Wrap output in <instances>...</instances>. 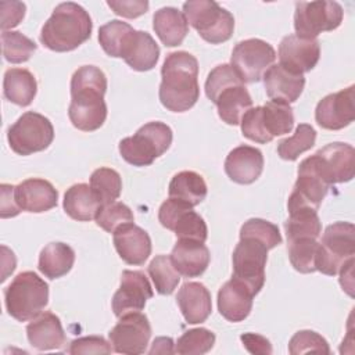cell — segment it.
I'll return each mask as SVG.
<instances>
[{
  "mask_svg": "<svg viewBox=\"0 0 355 355\" xmlns=\"http://www.w3.org/2000/svg\"><path fill=\"white\" fill-rule=\"evenodd\" d=\"M305 159L330 186L349 182L355 173V150L347 143H329Z\"/></svg>",
  "mask_w": 355,
  "mask_h": 355,
  "instance_id": "cell-12",
  "label": "cell"
},
{
  "mask_svg": "<svg viewBox=\"0 0 355 355\" xmlns=\"http://www.w3.org/2000/svg\"><path fill=\"white\" fill-rule=\"evenodd\" d=\"M215 334L205 329L197 327L184 331L175 344V352L180 355H202L212 349Z\"/></svg>",
  "mask_w": 355,
  "mask_h": 355,
  "instance_id": "cell-42",
  "label": "cell"
},
{
  "mask_svg": "<svg viewBox=\"0 0 355 355\" xmlns=\"http://www.w3.org/2000/svg\"><path fill=\"white\" fill-rule=\"evenodd\" d=\"M241 83L244 82L240 79L232 65L220 64L208 73V78L205 80V94L212 103H215V100L223 90Z\"/></svg>",
  "mask_w": 355,
  "mask_h": 355,
  "instance_id": "cell-44",
  "label": "cell"
},
{
  "mask_svg": "<svg viewBox=\"0 0 355 355\" xmlns=\"http://www.w3.org/2000/svg\"><path fill=\"white\" fill-rule=\"evenodd\" d=\"M96 223L107 233H114L118 227L133 223V212L132 209L119 201H114L105 205H101L96 215Z\"/></svg>",
  "mask_w": 355,
  "mask_h": 355,
  "instance_id": "cell-43",
  "label": "cell"
},
{
  "mask_svg": "<svg viewBox=\"0 0 355 355\" xmlns=\"http://www.w3.org/2000/svg\"><path fill=\"white\" fill-rule=\"evenodd\" d=\"M159 101L172 112L189 111L200 97L198 61L187 51H173L161 68Z\"/></svg>",
  "mask_w": 355,
  "mask_h": 355,
  "instance_id": "cell-2",
  "label": "cell"
},
{
  "mask_svg": "<svg viewBox=\"0 0 355 355\" xmlns=\"http://www.w3.org/2000/svg\"><path fill=\"white\" fill-rule=\"evenodd\" d=\"M275 60L276 51L272 44L262 39H245L234 46L230 65L244 83H254L261 80Z\"/></svg>",
  "mask_w": 355,
  "mask_h": 355,
  "instance_id": "cell-13",
  "label": "cell"
},
{
  "mask_svg": "<svg viewBox=\"0 0 355 355\" xmlns=\"http://www.w3.org/2000/svg\"><path fill=\"white\" fill-rule=\"evenodd\" d=\"M287 241L297 239H318L322 233V223L318 211L300 209L290 212L288 219L284 222Z\"/></svg>",
  "mask_w": 355,
  "mask_h": 355,
  "instance_id": "cell-36",
  "label": "cell"
},
{
  "mask_svg": "<svg viewBox=\"0 0 355 355\" xmlns=\"http://www.w3.org/2000/svg\"><path fill=\"white\" fill-rule=\"evenodd\" d=\"M89 12L73 1L58 4L40 32V42L47 49L65 53L78 49L92 35Z\"/></svg>",
  "mask_w": 355,
  "mask_h": 355,
  "instance_id": "cell-3",
  "label": "cell"
},
{
  "mask_svg": "<svg viewBox=\"0 0 355 355\" xmlns=\"http://www.w3.org/2000/svg\"><path fill=\"white\" fill-rule=\"evenodd\" d=\"M355 255V226L351 222L329 225L318 247L316 270L327 276L338 273L341 266Z\"/></svg>",
  "mask_w": 355,
  "mask_h": 355,
  "instance_id": "cell-8",
  "label": "cell"
},
{
  "mask_svg": "<svg viewBox=\"0 0 355 355\" xmlns=\"http://www.w3.org/2000/svg\"><path fill=\"white\" fill-rule=\"evenodd\" d=\"M288 352L291 355L318 352V354H330L329 343L313 330H300L297 331L290 343Z\"/></svg>",
  "mask_w": 355,
  "mask_h": 355,
  "instance_id": "cell-46",
  "label": "cell"
},
{
  "mask_svg": "<svg viewBox=\"0 0 355 355\" xmlns=\"http://www.w3.org/2000/svg\"><path fill=\"white\" fill-rule=\"evenodd\" d=\"M218 108L219 118L227 125H240L244 114L252 108V98L244 86L236 85L223 90L214 103Z\"/></svg>",
  "mask_w": 355,
  "mask_h": 355,
  "instance_id": "cell-30",
  "label": "cell"
},
{
  "mask_svg": "<svg viewBox=\"0 0 355 355\" xmlns=\"http://www.w3.org/2000/svg\"><path fill=\"white\" fill-rule=\"evenodd\" d=\"M243 345L250 354H272V345L268 338L257 333H244L240 336Z\"/></svg>",
  "mask_w": 355,
  "mask_h": 355,
  "instance_id": "cell-51",
  "label": "cell"
},
{
  "mask_svg": "<svg viewBox=\"0 0 355 355\" xmlns=\"http://www.w3.org/2000/svg\"><path fill=\"white\" fill-rule=\"evenodd\" d=\"M108 337L115 352L139 355L146 352L151 337V324L146 315L132 312L121 316V320L111 329Z\"/></svg>",
  "mask_w": 355,
  "mask_h": 355,
  "instance_id": "cell-15",
  "label": "cell"
},
{
  "mask_svg": "<svg viewBox=\"0 0 355 355\" xmlns=\"http://www.w3.org/2000/svg\"><path fill=\"white\" fill-rule=\"evenodd\" d=\"M75 262V251L65 243H49L39 254V270L49 279H58L67 275Z\"/></svg>",
  "mask_w": 355,
  "mask_h": 355,
  "instance_id": "cell-32",
  "label": "cell"
},
{
  "mask_svg": "<svg viewBox=\"0 0 355 355\" xmlns=\"http://www.w3.org/2000/svg\"><path fill=\"white\" fill-rule=\"evenodd\" d=\"M241 133L251 141L265 144L276 136L290 133L294 126L293 108L280 101H268L265 105L250 108L240 122Z\"/></svg>",
  "mask_w": 355,
  "mask_h": 355,
  "instance_id": "cell-5",
  "label": "cell"
},
{
  "mask_svg": "<svg viewBox=\"0 0 355 355\" xmlns=\"http://www.w3.org/2000/svg\"><path fill=\"white\" fill-rule=\"evenodd\" d=\"M331 186L304 159L298 166V178L287 201L288 212L300 209L318 211Z\"/></svg>",
  "mask_w": 355,
  "mask_h": 355,
  "instance_id": "cell-16",
  "label": "cell"
},
{
  "mask_svg": "<svg viewBox=\"0 0 355 355\" xmlns=\"http://www.w3.org/2000/svg\"><path fill=\"white\" fill-rule=\"evenodd\" d=\"M49 302V284L35 272L18 273L4 290V304L8 315L18 322L36 318Z\"/></svg>",
  "mask_w": 355,
  "mask_h": 355,
  "instance_id": "cell-4",
  "label": "cell"
},
{
  "mask_svg": "<svg viewBox=\"0 0 355 355\" xmlns=\"http://www.w3.org/2000/svg\"><path fill=\"white\" fill-rule=\"evenodd\" d=\"M240 236H252L261 241H263L269 250L277 247L282 243V234L279 227L265 219L251 218L243 223L240 229Z\"/></svg>",
  "mask_w": 355,
  "mask_h": 355,
  "instance_id": "cell-45",
  "label": "cell"
},
{
  "mask_svg": "<svg viewBox=\"0 0 355 355\" xmlns=\"http://www.w3.org/2000/svg\"><path fill=\"white\" fill-rule=\"evenodd\" d=\"M254 297L247 286L232 277L218 291V311L229 322H241L250 315Z\"/></svg>",
  "mask_w": 355,
  "mask_h": 355,
  "instance_id": "cell-25",
  "label": "cell"
},
{
  "mask_svg": "<svg viewBox=\"0 0 355 355\" xmlns=\"http://www.w3.org/2000/svg\"><path fill=\"white\" fill-rule=\"evenodd\" d=\"M37 92V82L35 75L25 68H10L4 73L3 93L4 97L19 105H29Z\"/></svg>",
  "mask_w": 355,
  "mask_h": 355,
  "instance_id": "cell-31",
  "label": "cell"
},
{
  "mask_svg": "<svg viewBox=\"0 0 355 355\" xmlns=\"http://www.w3.org/2000/svg\"><path fill=\"white\" fill-rule=\"evenodd\" d=\"M153 29L162 44L175 47L183 43L189 33V24L184 14L178 8L162 7L153 17Z\"/></svg>",
  "mask_w": 355,
  "mask_h": 355,
  "instance_id": "cell-28",
  "label": "cell"
},
{
  "mask_svg": "<svg viewBox=\"0 0 355 355\" xmlns=\"http://www.w3.org/2000/svg\"><path fill=\"white\" fill-rule=\"evenodd\" d=\"M1 201H0V216L3 219L17 216L22 209L17 204L15 200V186L12 184H1Z\"/></svg>",
  "mask_w": 355,
  "mask_h": 355,
  "instance_id": "cell-50",
  "label": "cell"
},
{
  "mask_svg": "<svg viewBox=\"0 0 355 355\" xmlns=\"http://www.w3.org/2000/svg\"><path fill=\"white\" fill-rule=\"evenodd\" d=\"M159 58V47L153 36L144 31H136L125 55V62L135 71H150Z\"/></svg>",
  "mask_w": 355,
  "mask_h": 355,
  "instance_id": "cell-34",
  "label": "cell"
},
{
  "mask_svg": "<svg viewBox=\"0 0 355 355\" xmlns=\"http://www.w3.org/2000/svg\"><path fill=\"white\" fill-rule=\"evenodd\" d=\"M158 220L164 227L172 230L178 239L205 243L208 237V229L202 216L183 201L175 198L164 201L158 211Z\"/></svg>",
  "mask_w": 355,
  "mask_h": 355,
  "instance_id": "cell-14",
  "label": "cell"
},
{
  "mask_svg": "<svg viewBox=\"0 0 355 355\" xmlns=\"http://www.w3.org/2000/svg\"><path fill=\"white\" fill-rule=\"evenodd\" d=\"M1 47L6 61L11 64L26 62L37 49L33 40L18 31L1 32Z\"/></svg>",
  "mask_w": 355,
  "mask_h": 355,
  "instance_id": "cell-40",
  "label": "cell"
},
{
  "mask_svg": "<svg viewBox=\"0 0 355 355\" xmlns=\"http://www.w3.org/2000/svg\"><path fill=\"white\" fill-rule=\"evenodd\" d=\"M268 251L269 247L263 241L252 236H240V241L232 255V277L247 286L254 295H257L265 284Z\"/></svg>",
  "mask_w": 355,
  "mask_h": 355,
  "instance_id": "cell-9",
  "label": "cell"
},
{
  "mask_svg": "<svg viewBox=\"0 0 355 355\" xmlns=\"http://www.w3.org/2000/svg\"><path fill=\"white\" fill-rule=\"evenodd\" d=\"M136 29H133L128 22L119 19H112L98 29V42L103 50L115 58H123Z\"/></svg>",
  "mask_w": 355,
  "mask_h": 355,
  "instance_id": "cell-35",
  "label": "cell"
},
{
  "mask_svg": "<svg viewBox=\"0 0 355 355\" xmlns=\"http://www.w3.org/2000/svg\"><path fill=\"white\" fill-rule=\"evenodd\" d=\"M105 92L107 76L100 68L83 65L73 72L68 116L76 129L93 132L103 126L107 118Z\"/></svg>",
  "mask_w": 355,
  "mask_h": 355,
  "instance_id": "cell-1",
  "label": "cell"
},
{
  "mask_svg": "<svg viewBox=\"0 0 355 355\" xmlns=\"http://www.w3.org/2000/svg\"><path fill=\"white\" fill-rule=\"evenodd\" d=\"M112 345L101 336H86L71 341L67 352L72 355L78 354H111Z\"/></svg>",
  "mask_w": 355,
  "mask_h": 355,
  "instance_id": "cell-47",
  "label": "cell"
},
{
  "mask_svg": "<svg viewBox=\"0 0 355 355\" xmlns=\"http://www.w3.org/2000/svg\"><path fill=\"white\" fill-rule=\"evenodd\" d=\"M318 247L319 241L316 239H297L288 241V258L294 269L300 273L315 272Z\"/></svg>",
  "mask_w": 355,
  "mask_h": 355,
  "instance_id": "cell-41",
  "label": "cell"
},
{
  "mask_svg": "<svg viewBox=\"0 0 355 355\" xmlns=\"http://www.w3.org/2000/svg\"><path fill=\"white\" fill-rule=\"evenodd\" d=\"M15 200L22 211L40 214L57 205L58 191L49 180L31 178L15 186Z\"/></svg>",
  "mask_w": 355,
  "mask_h": 355,
  "instance_id": "cell-23",
  "label": "cell"
},
{
  "mask_svg": "<svg viewBox=\"0 0 355 355\" xmlns=\"http://www.w3.org/2000/svg\"><path fill=\"white\" fill-rule=\"evenodd\" d=\"M1 10V31L11 29L17 26L25 17L26 6L21 1H1L0 3Z\"/></svg>",
  "mask_w": 355,
  "mask_h": 355,
  "instance_id": "cell-49",
  "label": "cell"
},
{
  "mask_svg": "<svg viewBox=\"0 0 355 355\" xmlns=\"http://www.w3.org/2000/svg\"><path fill=\"white\" fill-rule=\"evenodd\" d=\"M320 57V44L318 39H304L287 35L279 44V60L287 69L304 75L313 69Z\"/></svg>",
  "mask_w": 355,
  "mask_h": 355,
  "instance_id": "cell-19",
  "label": "cell"
},
{
  "mask_svg": "<svg viewBox=\"0 0 355 355\" xmlns=\"http://www.w3.org/2000/svg\"><path fill=\"white\" fill-rule=\"evenodd\" d=\"M29 344L37 351L58 349L65 344V333L61 320L53 312L39 313L26 326Z\"/></svg>",
  "mask_w": 355,
  "mask_h": 355,
  "instance_id": "cell-26",
  "label": "cell"
},
{
  "mask_svg": "<svg viewBox=\"0 0 355 355\" xmlns=\"http://www.w3.org/2000/svg\"><path fill=\"white\" fill-rule=\"evenodd\" d=\"M108 7L121 17L137 18L148 11V1L146 0H110Z\"/></svg>",
  "mask_w": 355,
  "mask_h": 355,
  "instance_id": "cell-48",
  "label": "cell"
},
{
  "mask_svg": "<svg viewBox=\"0 0 355 355\" xmlns=\"http://www.w3.org/2000/svg\"><path fill=\"white\" fill-rule=\"evenodd\" d=\"M172 129L159 121H153L129 137L119 141L121 157L133 166H148L172 144Z\"/></svg>",
  "mask_w": 355,
  "mask_h": 355,
  "instance_id": "cell-6",
  "label": "cell"
},
{
  "mask_svg": "<svg viewBox=\"0 0 355 355\" xmlns=\"http://www.w3.org/2000/svg\"><path fill=\"white\" fill-rule=\"evenodd\" d=\"M343 17V7L337 1H298L294 12L295 35L304 39H316L322 32L337 29Z\"/></svg>",
  "mask_w": 355,
  "mask_h": 355,
  "instance_id": "cell-11",
  "label": "cell"
},
{
  "mask_svg": "<svg viewBox=\"0 0 355 355\" xmlns=\"http://www.w3.org/2000/svg\"><path fill=\"white\" fill-rule=\"evenodd\" d=\"M207 183L204 178L194 171H182L176 173L168 187L169 198H175L196 207L207 197Z\"/></svg>",
  "mask_w": 355,
  "mask_h": 355,
  "instance_id": "cell-33",
  "label": "cell"
},
{
  "mask_svg": "<svg viewBox=\"0 0 355 355\" xmlns=\"http://www.w3.org/2000/svg\"><path fill=\"white\" fill-rule=\"evenodd\" d=\"M354 89L351 85L337 93L324 96L316 105L315 119L318 125L327 130H340L354 122Z\"/></svg>",
  "mask_w": 355,
  "mask_h": 355,
  "instance_id": "cell-18",
  "label": "cell"
},
{
  "mask_svg": "<svg viewBox=\"0 0 355 355\" xmlns=\"http://www.w3.org/2000/svg\"><path fill=\"white\" fill-rule=\"evenodd\" d=\"M147 272L154 283L157 293L162 295L172 294L180 282V275L175 268L171 255H157L153 258Z\"/></svg>",
  "mask_w": 355,
  "mask_h": 355,
  "instance_id": "cell-37",
  "label": "cell"
},
{
  "mask_svg": "<svg viewBox=\"0 0 355 355\" xmlns=\"http://www.w3.org/2000/svg\"><path fill=\"white\" fill-rule=\"evenodd\" d=\"M90 187L101 205L114 202L122 191L121 175L112 169L101 166L90 176Z\"/></svg>",
  "mask_w": 355,
  "mask_h": 355,
  "instance_id": "cell-38",
  "label": "cell"
},
{
  "mask_svg": "<svg viewBox=\"0 0 355 355\" xmlns=\"http://www.w3.org/2000/svg\"><path fill=\"white\" fill-rule=\"evenodd\" d=\"M171 259L183 277H198L209 265V250L202 241L178 239L172 248Z\"/></svg>",
  "mask_w": 355,
  "mask_h": 355,
  "instance_id": "cell-24",
  "label": "cell"
},
{
  "mask_svg": "<svg viewBox=\"0 0 355 355\" xmlns=\"http://www.w3.org/2000/svg\"><path fill=\"white\" fill-rule=\"evenodd\" d=\"M62 207L69 218L87 222L96 218L101 204L89 184L76 183L65 191Z\"/></svg>",
  "mask_w": 355,
  "mask_h": 355,
  "instance_id": "cell-29",
  "label": "cell"
},
{
  "mask_svg": "<svg viewBox=\"0 0 355 355\" xmlns=\"http://www.w3.org/2000/svg\"><path fill=\"white\" fill-rule=\"evenodd\" d=\"M151 355L153 354H173V340L171 337H158L153 341V347L148 351Z\"/></svg>",
  "mask_w": 355,
  "mask_h": 355,
  "instance_id": "cell-52",
  "label": "cell"
},
{
  "mask_svg": "<svg viewBox=\"0 0 355 355\" xmlns=\"http://www.w3.org/2000/svg\"><path fill=\"white\" fill-rule=\"evenodd\" d=\"M262 79L268 97L272 101L286 104L297 101L305 86L304 75L295 73L282 64L270 65L265 71Z\"/></svg>",
  "mask_w": 355,
  "mask_h": 355,
  "instance_id": "cell-21",
  "label": "cell"
},
{
  "mask_svg": "<svg viewBox=\"0 0 355 355\" xmlns=\"http://www.w3.org/2000/svg\"><path fill=\"white\" fill-rule=\"evenodd\" d=\"M176 302L183 318L190 324L205 322L212 311L211 293L202 283L198 282L184 283L178 291Z\"/></svg>",
  "mask_w": 355,
  "mask_h": 355,
  "instance_id": "cell-27",
  "label": "cell"
},
{
  "mask_svg": "<svg viewBox=\"0 0 355 355\" xmlns=\"http://www.w3.org/2000/svg\"><path fill=\"white\" fill-rule=\"evenodd\" d=\"M151 297V284L141 270H123L119 288L112 297V311L118 318L132 312H140Z\"/></svg>",
  "mask_w": 355,
  "mask_h": 355,
  "instance_id": "cell-17",
  "label": "cell"
},
{
  "mask_svg": "<svg viewBox=\"0 0 355 355\" xmlns=\"http://www.w3.org/2000/svg\"><path fill=\"white\" fill-rule=\"evenodd\" d=\"M316 141V130L308 123H300L293 136L277 144V154L282 159L295 161L302 153L313 147Z\"/></svg>",
  "mask_w": 355,
  "mask_h": 355,
  "instance_id": "cell-39",
  "label": "cell"
},
{
  "mask_svg": "<svg viewBox=\"0 0 355 355\" xmlns=\"http://www.w3.org/2000/svg\"><path fill=\"white\" fill-rule=\"evenodd\" d=\"M183 14L187 24L211 44L223 43L233 35V15L212 0H189L183 4Z\"/></svg>",
  "mask_w": 355,
  "mask_h": 355,
  "instance_id": "cell-7",
  "label": "cell"
},
{
  "mask_svg": "<svg viewBox=\"0 0 355 355\" xmlns=\"http://www.w3.org/2000/svg\"><path fill=\"white\" fill-rule=\"evenodd\" d=\"M263 171V155L252 146L234 147L225 159V172L239 184L254 183Z\"/></svg>",
  "mask_w": 355,
  "mask_h": 355,
  "instance_id": "cell-22",
  "label": "cell"
},
{
  "mask_svg": "<svg viewBox=\"0 0 355 355\" xmlns=\"http://www.w3.org/2000/svg\"><path fill=\"white\" fill-rule=\"evenodd\" d=\"M112 234L114 247L121 259L128 265L140 266L151 255V239L140 226L126 223L118 227Z\"/></svg>",
  "mask_w": 355,
  "mask_h": 355,
  "instance_id": "cell-20",
  "label": "cell"
},
{
  "mask_svg": "<svg viewBox=\"0 0 355 355\" xmlns=\"http://www.w3.org/2000/svg\"><path fill=\"white\" fill-rule=\"evenodd\" d=\"M54 139V128L44 115L28 111L14 122L7 132L11 150L18 155H31L46 150Z\"/></svg>",
  "mask_w": 355,
  "mask_h": 355,
  "instance_id": "cell-10",
  "label": "cell"
}]
</instances>
